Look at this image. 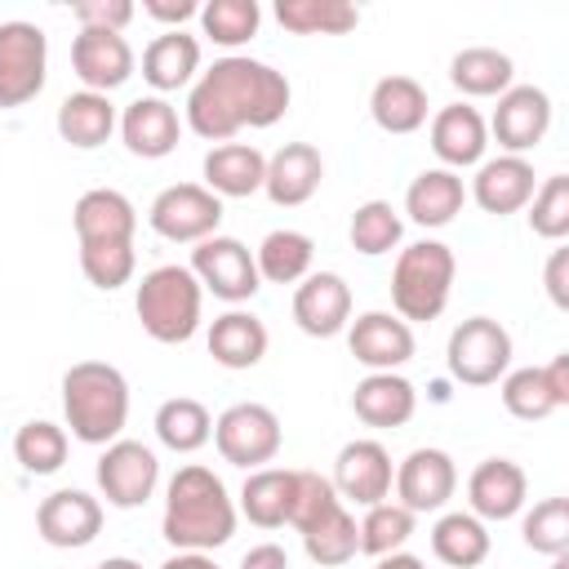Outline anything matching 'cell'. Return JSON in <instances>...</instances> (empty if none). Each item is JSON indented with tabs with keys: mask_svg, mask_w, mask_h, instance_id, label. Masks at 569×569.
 <instances>
[{
	"mask_svg": "<svg viewBox=\"0 0 569 569\" xmlns=\"http://www.w3.org/2000/svg\"><path fill=\"white\" fill-rule=\"evenodd\" d=\"M293 102L289 76L262 58L227 53L196 76L182 124L204 142H231L240 129H271Z\"/></svg>",
	"mask_w": 569,
	"mask_h": 569,
	"instance_id": "cell-1",
	"label": "cell"
},
{
	"mask_svg": "<svg viewBox=\"0 0 569 569\" xmlns=\"http://www.w3.org/2000/svg\"><path fill=\"white\" fill-rule=\"evenodd\" d=\"M236 498L227 493L222 476H213L200 462H187L164 485V516L160 533L173 551H218L236 533Z\"/></svg>",
	"mask_w": 569,
	"mask_h": 569,
	"instance_id": "cell-2",
	"label": "cell"
},
{
	"mask_svg": "<svg viewBox=\"0 0 569 569\" xmlns=\"http://www.w3.org/2000/svg\"><path fill=\"white\" fill-rule=\"evenodd\" d=\"M62 418L80 445H111L129 422V378L107 360H76L62 373Z\"/></svg>",
	"mask_w": 569,
	"mask_h": 569,
	"instance_id": "cell-3",
	"label": "cell"
},
{
	"mask_svg": "<svg viewBox=\"0 0 569 569\" xmlns=\"http://www.w3.org/2000/svg\"><path fill=\"white\" fill-rule=\"evenodd\" d=\"M289 525L302 533V551H307L320 569H338V565L356 560V551H360L356 516H351L347 502L333 493L329 476H320V471H293Z\"/></svg>",
	"mask_w": 569,
	"mask_h": 569,
	"instance_id": "cell-4",
	"label": "cell"
},
{
	"mask_svg": "<svg viewBox=\"0 0 569 569\" xmlns=\"http://www.w3.org/2000/svg\"><path fill=\"white\" fill-rule=\"evenodd\" d=\"M133 311H138V325H142V333H147L151 342L178 347V342H191L196 329H200L204 289H200V280L191 276V267L164 262V267H151V271L138 280Z\"/></svg>",
	"mask_w": 569,
	"mask_h": 569,
	"instance_id": "cell-5",
	"label": "cell"
},
{
	"mask_svg": "<svg viewBox=\"0 0 569 569\" xmlns=\"http://www.w3.org/2000/svg\"><path fill=\"white\" fill-rule=\"evenodd\" d=\"M458 258L445 240H413L391 267V307L405 325H427L449 307Z\"/></svg>",
	"mask_w": 569,
	"mask_h": 569,
	"instance_id": "cell-6",
	"label": "cell"
},
{
	"mask_svg": "<svg viewBox=\"0 0 569 569\" xmlns=\"http://www.w3.org/2000/svg\"><path fill=\"white\" fill-rule=\"evenodd\" d=\"M213 445H218L222 462L244 467V471H258V467H267L280 453L284 431H280V418H276L271 405L240 400V405H227L213 418Z\"/></svg>",
	"mask_w": 569,
	"mask_h": 569,
	"instance_id": "cell-7",
	"label": "cell"
},
{
	"mask_svg": "<svg viewBox=\"0 0 569 569\" xmlns=\"http://www.w3.org/2000/svg\"><path fill=\"white\" fill-rule=\"evenodd\" d=\"M49 76V36L27 22L9 18L0 22V111L27 107Z\"/></svg>",
	"mask_w": 569,
	"mask_h": 569,
	"instance_id": "cell-8",
	"label": "cell"
},
{
	"mask_svg": "<svg viewBox=\"0 0 569 569\" xmlns=\"http://www.w3.org/2000/svg\"><path fill=\"white\" fill-rule=\"evenodd\" d=\"M449 373L462 387H493L511 369V333L493 316H467L445 347Z\"/></svg>",
	"mask_w": 569,
	"mask_h": 569,
	"instance_id": "cell-9",
	"label": "cell"
},
{
	"mask_svg": "<svg viewBox=\"0 0 569 569\" xmlns=\"http://www.w3.org/2000/svg\"><path fill=\"white\" fill-rule=\"evenodd\" d=\"M147 222H151V231L160 240L200 244V240L218 236V227H222V200L204 182H173V187H164L151 200Z\"/></svg>",
	"mask_w": 569,
	"mask_h": 569,
	"instance_id": "cell-10",
	"label": "cell"
},
{
	"mask_svg": "<svg viewBox=\"0 0 569 569\" xmlns=\"http://www.w3.org/2000/svg\"><path fill=\"white\" fill-rule=\"evenodd\" d=\"M187 267H191V276L200 280L204 293H213V298H222L231 307L249 302L262 289L258 262H253L249 244L236 240V236H209V240H200L191 249V262Z\"/></svg>",
	"mask_w": 569,
	"mask_h": 569,
	"instance_id": "cell-11",
	"label": "cell"
},
{
	"mask_svg": "<svg viewBox=\"0 0 569 569\" xmlns=\"http://www.w3.org/2000/svg\"><path fill=\"white\" fill-rule=\"evenodd\" d=\"M93 476H98V493L107 498V507L133 511V507H142L156 493V485H160V458L142 440H124L120 436V440L102 445Z\"/></svg>",
	"mask_w": 569,
	"mask_h": 569,
	"instance_id": "cell-12",
	"label": "cell"
},
{
	"mask_svg": "<svg viewBox=\"0 0 569 569\" xmlns=\"http://www.w3.org/2000/svg\"><path fill=\"white\" fill-rule=\"evenodd\" d=\"M485 124H489V138L502 147V156H525L551 129V98L538 84H511Z\"/></svg>",
	"mask_w": 569,
	"mask_h": 569,
	"instance_id": "cell-13",
	"label": "cell"
},
{
	"mask_svg": "<svg viewBox=\"0 0 569 569\" xmlns=\"http://www.w3.org/2000/svg\"><path fill=\"white\" fill-rule=\"evenodd\" d=\"M391 489H396V502L409 507L413 516L445 511L449 498L458 493V467H453V458L445 449L422 445V449H413V453L400 458Z\"/></svg>",
	"mask_w": 569,
	"mask_h": 569,
	"instance_id": "cell-14",
	"label": "cell"
},
{
	"mask_svg": "<svg viewBox=\"0 0 569 569\" xmlns=\"http://www.w3.org/2000/svg\"><path fill=\"white\" fill-rule=\"evenodd\" d=\"M391 480H396V467H391V453L382 449V440H347L333 458V493L342 502H356V507H373V502H387L391 498Z\"/></svg>",
	"mask_w": 569,
	"mask_h": 569,
	"instance_id": "cell-15",
	"label": "cell"
},
{
	"mask_svg": "<svg viewBox=\"0 0 569 569\" xmlns=\"http://www.w3.org/2000/svg\"><path fill=\"white\" fill-rule=\"evenodd\" d=\"M138 58L133 44L124 40V31H98V27H80L71 40V71L80 80V89L89 93H111L133 76Z\"/></svg>",
	"mask_w": 569,
	"mask_h": 569,
	"instance_id": "cell-16",
	"label": "cell"
},
{
	"mask_svg": "<svg viewBox=\"0 0 569 569\" xmlns=\"http://www.w3.org/2000/svg\"><path fill=\"white\" fill-rule=\"evenodd\" d=\"M347 347L369 373H400V365L413 360V325H405L396 311H360L347 325Z\"/></svg>",
	"mask_w": 569,
	"mask_h": 569,
	"instance_id": "cell-17",
	"label": "cell"
},
{
	"mask_svg": "<svg viewBox=\"0 0 569 569\" xmlns=\"http://www.w3.org/2000/svg\"><path fill=\"white\" fill-rule=\"evenodd\" d=\"M293 325L307 338H338L351 325V284L338 271H311L293 284Z\"/></svg>",
	"mask_w": 569,
	"mask_h": 569,
	"instance_id": "cell-18",
	"label": "cell"
},
{
	"mask_svg": "<svg viewBox=\"0 0 569 569\" xmlns=\"http://www.w3.org/2000/svg\"><path fill=\"white\" fill-rule=\"evenodd\" d=\"M525 498H529V476L511 458H485L467 476V507L485 525H502V520L520 516Z\"/></svg>",
	"mask_w": 569,
	"mask_h": 569,
	"instance_id": "cell-19",
	"label": "cell"
},
{
	"mask_svg": "<svg viewBox=\"0 0 569 569\" xmlns=\"http://www.w3.org/2000/svg\"><path fill=\"white\" fill-rule=\"evenodd\" d=\"M36 533L62 551L89 547L102 533V498H93L84 489H53L36 507Z\"/></svg>",
	"mask_w": 569,
	"mask_h": 569,
	"instance_id": "cell-20",
	"label": "cell"
},
{
	"mask_svg": "<svg viewBox=\"0 0 569 569\" xmlns=\"http://www.w3.org/2000/svg\"><path fill=\"white\" fill-rule=\"evenodd\" d=\"M116 129H120V142H124L129 156H138V160H164L178 147V138H182V116H178V107L169 98L147 93V98H133L120 111V124Z\"/></svg>",
	"mask_w": 569,
	"mask_h": 569,
	"instance_id": "cell-21",
	"label": "cell"
},
{
	"mask_svg": "<svg viewBox=\"0 0 569 569\" xmlns=\"http://www.w3.org/2000/svg\"><path fill=\"white\" fill-rule=\"evenodd\" d=\"M427 138H431V151H436L440 169H453V173L476 169L485 160V151H489V124L471 102L440 107L431 116V133Z\"/></svg>",
	"mask_w": 569,
	"mask_h": 569,
	"instance_id": "cell-22",
	"label": "cell"
},
{
	"mask_svg": "<svg viewBox=\"0 0 569 569\" xmlns=\"http://www.w3.org/2000/svg\"><path fill=\"white\" fill-rule=\"evenodd\" d=\"M538 191V173L529 164V156H493V160H480L476 164V178H471V200L493 213V218H507V213H520Z\"/></svg>",
	"mask_w": 569,
	"mask_h": 569,
	"instance_id": "cell-23",
	"label": "cell"
},
{
	"mask_svg": "<svg viewBox=\"0 0 569 569\" xmlns=\"http://www.w3.org/2000/svg\"><path fill=\"white\" fill-rule=\"evenodd\" d=\"M325 182V156L311 142H284L276 156H267V178L262 191L271 204L280 209H298L307 204Z\"/></svg>",
	"mask_w": 569,
	"mask_h": 569,
	"instance_id": "cell-24",
	"label": "cell"
},
{
	"mask_svg": "<svg viewBox=\"0 0 569 569\" xmlns=\"http://www.w3.org/2000/svg\"><path fill=\"white\" fill-rule=\"evenodd\" d=\"M76 222V240L80 244H133L138 231V209L124 191L116 187H93L76 200L71 209Z\"/></svg>",
	"mask_w": 569,
	"mask_h": 569,
	"instance_id": "cell-25",
	"label": "cell"
},
{
	"mask_svg": "<svg viewBox=\"0 0 569 569\" xmlns=\"http://www.w3.org/2000/svg\"><path fill=\"white\" fill-rule=\"evenodd\" d=\"M351 413L373 431H396L418 413V391L405 373H365L351 391Z\"/></svg>",
	"mask_w": 569,
	"mask_h": 569,
	"instance_id": "cell-26",
	"label": "cell"
},
{
	"mask_svg": "<svg viewBox=\"0 0 569 569\" xmlns=\"http://www.w3.org/2000/svg\"><path fill=\"white\" fill-rule=\"evenodd\" d=\"M196 76H200V40L191 31H160L142 49V80L156 89V98L196 84Z\"/></svg>",
	"mask_w": 569,
	"mask_h": 569,
	"instance_id": "cell-27",
	"label": "cell"
},
{
	"mask_svg": "<svg viewBox=\"0 0 569 569\" xmlns=\"http://www.w3.org/2000/svg\"><path fill=\"white\" fill-rule=\"evenodd\" d=\"M369 116L382 133H418L431 116V98L427 89L413 80V76H382L373 89H369Z\"/></svg>",
	"mask_w": 569,
	"mask_h": 569,
	"instance_id": "cell-28",
	"label": "cell"
},
{
	"mask_svg": "<svg viewBox=\"0 0 569 569\" xmlns=\"http://www.w3.org/2000/svg\"><path fill=\"white\" fill-rule=\"evenodd\" d=\"M53 124H58V138H62V142H71L76 151H93V147H102V142L116 133L120 116H116L111 93L76 89V93H67V98L58 102Z\"/></svg>",
	"mask_w": 569,
	"mask_h": 569,
	"instance_id": "cell-29",
	"label": "cell"
},
{
	"mask_svg": "<svg viewBox=\"0 0 569 569\" xmlns=\"http://www.w3.org/2000/svg\"><path fill=\"white\" fill-rule=\"evenodd\" d=\"M262 178H267V156L253 142H218L204 156V187L218 200L253 196L262 191Z\"/></svg>",
	"mask_w": 569,
	"mask_h": 569,
	"instance_id": "cell-30",
	"label": "cell"
},
{
	"mask_svg": "<svg viewBox=\"0 0 569 569\" xmlns=\"http://www.w3.org/2000/svg\"><path fill=\"white\" fill-rule=\"evenodd\" d=\"M462 204H467V187H462V173H453V169H422L413 182H409V191H405V213H409V222H418V227H427V231H436V227H449L458 213H462Z\"/></svg>",
	"mask_w": 569,
	"mask_h": 569,
	"instance_id": "cell-31",
	"label": "cell"
},
{
	"mask_svg": "<svg viewBox=\"0 0 569 569\" xmlns=\"http://www.w3.org/2000/svg\"><path fill=\"white\" fill-rule=\"evenodd\" d=\"M449 84L462 98H502L516 84V62L493 44H471L449 58Z\"/></svg>",
	"mask_w": 569,
	"mask_h": 569,
	"instance_id": "cell-32",
	"label": "cell"
},
{
	"mask_svg": "<svg viewBox=\"0 0 569 569\" xmlns=\"http://www.w3.org/2000/svg\"><path fill=\"white\" fill-rule=\"evenodd\" d=\"M209 356L222 365V369H253L262 356H267V325L253 316V311H222L213 325H209Z\"/></svg>",
	"mask_w": 569,
	"mask_h": 569,
	"instance_id": "cell-33",
	"label": "cell"
},
{
	"mask_svg": "<svg viewBox=\"0 0 569 569\" xmlns=\"http://www.w3.org/2000/svg\"><path fill=\"white\" fill-rule=\"evenodd\" d=\"M289 502H293V467H258L244 476L236 511L258 529H280L289 525Z\"/></svg>",
	"mask_w": 569,
	"mask_h": 569,
	"instance_id": "cell-34",
	"label": "cell"
},
{
	"mask_svg": "<svg viewBox=\"0 0 569 569\" xmlns=\"http://www.w3.org/2000/svg\"><path fill=\"white\" fill-rule=\"evenodd\" d=\"M253 262H258V280L267 284H298L311 276V262H316V240L307 231H293V227H276L262 236V244L253 249Z\"/></svg>",
	"mask_w": 569,
	"mask_h": 569,
	"instance_id": "cell-35",
	"label": "cell"
},
{
	"mask_svg": "<svg viewBox=\"0 0 569 569\" xmlns=\"http://www.w3.org/2000/svg\"><path fill=\"white\" fill-rule=\"evenodd\" d=\"M489 525L476 520L471 511H445L431 525V556L449 569H476L489 556Z\"/></svg>",
	"mask_w": 569,
	"mask_h": 569,
	"instance_id": "cell-36",
	"label": "cell"
},
{
	"mask_svg": "<svg viewBox=\"0 0 569 569\" xmlns=\"http://www.w3.org/2000/svg\"><path fill=\"white\" fill-rule=\"evenodd\" d=\"M156 436L173 453H196L213 440V413L196 396H169L156 409Z\"/></svg>",
	"mask_w": 569,
	"mask_h": 569,
	"instance_id": "cell-37",
	"label": "cell"
},
{
	"mask_svg": "<svg viewBox=\"0 0 569 569\" xmlns=\"http://www.w3.org/2000/svg\"><path fill=\"white\" fill-rule=\"evenodd\" d=\"M276 22L293 36H347L360 27V9L347 0H276Z\"/></svg>",
	"mask_w": 569,
	"mask_h": 569,
	"instance_id": "cell-38",
	"label": "cell"
},
{
	"mask_svg": "<svg viewBox=\"0 0 569 569\" xmlns=\"http://www.w3.org/2000/svg\"><path fill=\"white\" fill-rule=\"evenodd\" d=\"M67 449H71L67 427H58V422H49V418H31V422H22L18 436H13V458L22 462L27 476H53V471H62Z\"/></svg>",
	"mask_w": 569,
	"mask_h": 569,
	"instance_id": "cell-39",
	"label": "cell"
},
{
	"mask_svg": "<svg viewBox=\"0 0 569 569\" xmlns=\"http://www.w3.org/2000/svg\"><path fill=\"white\" fill-rule=\"evenodd\" d=\"M347 236H351V249H356V253L382 258V253H391V249L400 244L405 218H400V209H396L391 200H365V204H356Z\"/></svg>",
	"mask_w": 569,
	"mask_h": 569,
	"instance_id": "cell-40",
	"label": "cell"
},
{
	"mask_svg": "<svg viewBox=\"0 0 569 569\" xmlns=\"http://www.w3.org/2000/svg\"><path fill=\"white\" fill-rule=\"evenodd\" d=\"M413 511L409 507H400L396 498H387V502H373V507H365V516H360V525H356V533H360V551L365 556H391V551H405V542L413 538Z\"/></svg>",
	"mask_w": 569,
	"mask_h": 569,
	"instance_id": "cell-41",
	"label": "cell"
},
{
	"mask_svg": "<svg viewBox=\"0 0 569 569\" xmlns=\"http://www.w3.org/2000/svg\"><path fill=\"white\" fill-rule=\"evenodd\" d=\"M258 27H262L258 0H209V4H200V31L222 49L249 44L258 36Z\"/></svg>",
	"mask_w": 569,
	"mask_h": 569,
	"instance_id": "cell-42",
	"label": "cell"
},
{
	"mask_svg": "<svg viewBox=\"0 0 569 569\" xmlns=\"http://www.w3.org/2000/svg\"><path fill=\"white\" fill-rule=\"evenodd\" d=\"M498 396H502V409H507L511 418H520V422H542V418H551V413L560 409V405L551 400L547 378H542L538 365L507 369V373L498 378Z\"/></svg>",
	"mask_w": 569,
	"mask_h": 569,
	"instance_id": "cell-43",
	"label": "cell"
},
{
	"mask_svg": "<svg viewBox=\"0 0 569 569\" xmlns=\"http://www.w3.org/2000/svg\"><path fill=\"white\" fill-rule=\"evenodd\" d=\"M520 538L538 556L569 551V498H542L520 516Z\"/></svg>",
	"mask_w": 569,
	"mask_h": 569,
	"instance_id": "cell-44",
	"label": "cell"
},
{
	"mask_svg": "<svg viewBox=\"0 0 569 569\" xmlns=\"http://www.w3.org/2000/svg\"><path fill=\"white\" fill-rule=\"evenodd\" d=\"M529 209V231L542 240H565L569 236V173H551L538 182Z\"/></svg>",
	"mask_w": 569,
	"mask_h": 569,
	"instance_id": "cell-45",
	"label": "cell"
},
{
	"mask_svg": "<svg viewBox=\"0 0 569 569\" xmlns=\"http://www.w3.org/2000/svg\"><path fill=\"white\" fill-rule=\"evenodd\" d=\"M80 271L93 289H120L133 280L138 271V253L133 244H80Z\"/></svg>",
	"mask_w": 569,
	"mask_h": 569,
	"instance_id": "cell-46",
	"label": "cell"
},
{
	"mask_svg": "<svg viewBox=\"0 0 569 569\" xmlns=\"http://www.w3.org/2000/svg\"><path fill=\"white\" fill-rule=\"evenodd\" d=\"M71 13H76V22L80 27H98V31H124L129 22H133V4L129 0H76L71 4Z\"/></svg>",
	"mask_w": 569,
	"mask_h": 569,
	"instance_id": "cell-47",
	"label": "cell"
},
{
	"mask_svg": "<svg viewBox=\"0 0 569 569\" xmlns=\"http://www.w3.org/2000/svg\"><path fill=\"white\" fill-rule=\"evenodd\" d=\"M542 284H547L551 307L556 311H569V249H551L547 271H542Z\"/></svg>",
	"mask_w": 569,
	"mask_h": 569,
	"instance_id": "cell-48",
	"label": "cell"
},
{
	"mask_svg": "<svg viewBox=\"0 0 569 569\" xmlns=\"http://www.w3.org/2000/svg\"><path fill=\"white\" fill-rule=\"evenodd\" d=\"M142 13L164 22V31H182V22L200 18V4L196 0H142Z\"/></svg>",
	"mask_w": 569,
	"mask_h": 569,
	"instance_id": "cell-49",
	"label": "cell"
},
{
	"mask_svg": "<svg viewBox=\"0 0 569 569\" xmlns=\"http://www.w3.org/2000/svg\"><path fill=\"white\" fill-rule=\"evenodd\" d=\"M236 569H289V551L280 542H258V547H249L240 556Z\"/></svg>",
	"mask_w": 569,
	"mask_h": 569,
	"instance_id": "cell-50",
	"label": "cell"
},
{
	"mask_svg": "<svg viewBox=\"0 0 569 569\" xmlns=\"http://www.w3.org/2000/svg\"><path fill=\"white\" fill-rule=\"evenodd\" d=\"M542 378H547L551 400L565 409V405H569V351H560L551 365H542Z\"/></svg>",
	"mask_w": 569,
	"mask_h": 569,
	"instance_id": "cell-51",
	"label": "cell"
},
{
	"mask_svg": "<svg viewBox=\"0 0 569 569\" xmlns=\"http://www.w3.org/2000/svg\"><path fill=\"white\" fill-rule=\"evenodd\" d=\"M160 569H222V565H218L209 551H173Z\"/></svg>",
	"mask_w": 569,
	"mask_h": 569,
	"instance_id": "cell-52",
	"label": "cell"
},
{
	"mask_svg": "<svg viewBox=\"0 0 569 569\" xmlns=\"http://www.w3.org/2000/svg\"><path fill=\"white\" fill-rule=\"evenodd\" d=\"M373 569H427V565L418 556H409V551H391V556H378Z\"/></svg>",
	"mask_w": 569,
	"mask_h": 569,
	"instance_id": "cell-53",
	"label": "cell"
},
{
	"mask_svg": "<svg viewBox=\"0 0 569 569\" xmlns=\"http://www.w3.org/2000/svg\"><path fill=\"white\" fill-rule=\"evenodd\" d=\"M93 569H142L133 556H107V560H98Z\"/></svg>",
	"mask_w": 569,
	"mask_h": 569,
	"instance_id": "cell-54",
	"label": "cell"
},
{
	"mask_svg": "<svg viewBox=\"0 0 569 569\" xmlns=\"http://www.w3.org/2000/svg\"><path fill=\"white\" fill-rule=\"evenodd\" d=\"M551 569H569V551L565 556H551Z\"/></svg>",
	"mask_w": 569,
	"mask_h": 569,
	"instance_id": "cell-55",
	"label": "cell"
}]
</instances>
